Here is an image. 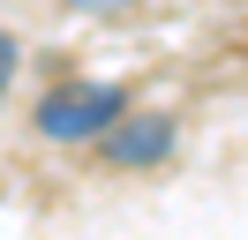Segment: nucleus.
<instances>
[{
  "label": "nucleus",
  "mask_w": 248,
  "mask_h": 240,
  "mask_svg": "<svg viewBox=\"0 0 248 240\" xmlns=\"http://www.w3.org/2000/svg\"><path fill=\"white\" fill-rule=\"evenodd\" d=\"M121 90L113 83H68V90H53L46 105H38V128L46 135H61V143H76V135H106L113 120H121Z\"/></svg>",
  "instance_id": "f257e3e1"
},
{
  "label": "nucleus",
  "mask_w": 248,
  "mask_h": 240,
  "mask_svg": "<svg viewBox=\"0 0 248 240\" xmlns=\"http://www.w3.org/2000/svg\"><path fill=\"white\" fill-rule=\"evenodd\" d=\"M166 150H173V120H158V113H143V120H128V128L106 135V158L113 165H158Z\"/></svg>",
  "instance_id": "f03ea898"
},
{
  "label": "nucleus",
  "mask_w": 248,
  "mask_h": 240,
  "mask_svg": "<svg viewBox=\"0 0 248 240\" xmlns=\"http://www.w3.org/2000/svg\"><path fill=\"white\" fill-rule=\"evenodd\" d=\"M8 75H16V38H0V98H8Z\"/></svg>",
  "instance_id": "7ed1b4c3"
}]
</instances>
